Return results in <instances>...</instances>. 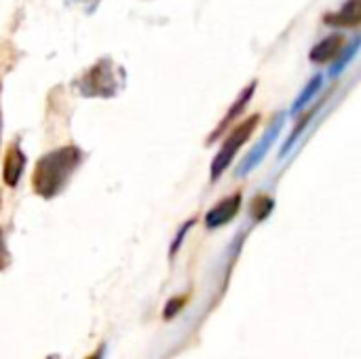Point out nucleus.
<instances>
[{
  "instance_id": "obj_1",
  "label": "nucleus",
  "mask_w": 361,
  "mask_h": 359,
  "mask_svg": "<svg viewBox=\"0 0 361 359\" xmlns=\"http://www.w3.org/2000/svg\"><path fill=\"white\" fill-rule=\"evenodd\" d=\"M82 157L85 154L78 146H61L40 157L32 174L34 193L42 199L57 197L68 186L74 171L80 167Z\"/></svg>"
},
{
  "instance_id": "obj_2",
  "label": "nucleus",
  "mask_w": 361,
  "mask_h": 359,
  "mask_svg": "<svg viewBox=\"0 0 361 359\" xmlns=\"http://www.w3.org/2000/svg\"><path fill=\"white\" fill-rule=\"evenodd\" d=\"M74 85L82 97L108 99V97H114L118 93V89L123 87V70L116 68L112 59L102 57Z\"/></svg>"
},
{
  "instance_id": "obj_3",
  "label": "nucleus",
  "mask_w": 361,
  "mask_h": 359,
  "mask_svg": "<svg viewBox=\"0 0 361 359\" xmlns=\"http://www.w3.org/2000/svg\"><path fill=\"white\" fill-rule=\"evenodd\" d=\"M258 123H260V116L254 114V116L241 121V123L226 135L222 148L218 150V154H216L214 161H212V180H218V178L228 169V165L233 163V159H235V154L239 152V148H241V146L252 138V133L256 131Z\"/></svg>"
},
{
  "instance_id": "obj_4",
  "label": "nucleus",
  "mask_w": 361,
  "mask_h": 359,
  "mask_svg": "<svg viewBox=\"0 0 361 359\" xmlns=\"http://www.w3.org/2000/svg\"><path fill=\"white\" fill-rule=\"evenodd\" d=\"M286 118V114L281 112L279 116H275V121L269 125V129L264 131V135L260 138V142L250 150V154L241 161V165H239V169H237V176H247L264 157H267V152L271 150V146H273V142L277 140V135L281 133V129H283V121Z\"/></svg>"
},
{
  "instance_id": "obj_5",
  "label": "nucleus",
  "mask_w": 361,
  "mask_h": 359,
  "mask_svg": "<svg viewBox=\"0 0 361 359\" xmlns=\"http://www.w3.org/2000/svg\"><path fill=\"white\" fill-rule=\"evenodd\" d=\"M241 209V193H235L226 199H222L214 209L205 214V226L207 229H220L228 224Z\"/></svg>"
},
{
  "instance_id": "obj_6",
  "label": "nucleus",
  "mask_w": 361,
  "mask_h": 359,
  "mask_svg": "<svg viewBox=\"0 0 361 359\" xmlns=\"http://www.w3.org/2000/svg\"><path fill=\"white\" fill-rule=\"evenodd\" d=\"M23 169H25V154L19 148V144H11L4 157V171H2L4 184L8 188H15L23 176Z\"/></svg>"
},
{
  "instance_id": "obj_7",
  "label": "nucleus",
  "mask_w": 361,
  "mask_h": 359,
  "mask_svg": "<svg viewBox=\"0 0 361 359\" xmlns=\"http://www.w3.org/2000/svg\"><path fill=\"white\" fill-rule=\"evenodd\" d=\"M345 47V36L343 34H332V36H326L324 40H319L311 53H309V59L315 61V63H328L332 59H336L341 55Z\"/></svg>"
},
{
  "instance_id": "obj_8",
  "label": "nucleus",
  "mask_w": 361,
  "mask_h": 359,
  "mask_svg": "<svg viewBox=\"0 0 361 359\" xmlns=\"http://www.w3.org/2000/svg\"><path fill=\"white\" fill-rule=\"evenodd\" d=\"M324 21L328 25H334V28H353V25H357L361 21V0H347L341 6V11L326 15Z\"/></svg>"
},
{
  "instance_id": "obj_9",
  "label": "nucleus",
  "mask_w": 361,
  "mask_h": 359,
  "mask_svg": "<svg viewBox=\"0 0 361 359\" xmlns=\"http://www.w3.org/2000/svg\"><path fill=\"white\" fill-rule=\"evenodd\" d=\"M254 91H256V80H252V83H250V85H247V87H245V89H243V91L239 93V97H237V99H235V104L231 106L228 114H226V116L222 118V123L218 125V129H216V131L212 133V138L207 140V144L216 142V138H218V135H220V133H222V131L226 129V125H231V123H233V121H235L237 116H241V112L245 110V106H247V102L252 99Z\"/></svg>"
},
{
  "instance_id": "obj_10",
  "label": "nucleus",
  "mask_w": 361,
  "mask_h": 359,
  "mask_svg": "<svg viewBox=\"0 0 361 359\" xmlns=\"http://www.w3.org/2000/svg\"><path fill=\"white\" fill-rule=\"evenodd\" d=\"M322 85H324V76L322 74H315L311 80H309V85L305 87V91L298 95V99L294 102V106H292V112H300L307 104H311V99L317 95V91L322 89Z\"/></svg>"
},
{
  "instance_id": "obj_11",
  "label": "nucleus",
  "mask_w": 361,
  "mask_h": 359,
  "mask_svg": "<svg viewBox=\"0 0 361 359\" xmlns=\"http://www.w3.org/2000/svg\"><path fill=\"white\" fill-rule=\"evenodd\" d=\"M273 207H275V201L271 197H267V195H260L252 203V218L256 222H262V220L269 218V214L273 212Z\"/></svg>"
},
{
  "instance_id": "obj_12",
  "label": "nucleus",
  "mask_w": 361,
  "mask_h": 359,
  "mask_svg": "<svg viewBox=\"0 0 361 359\" xmlns=\"http://www.w3.org/2000/svg\"><path fill=\"white\" fill-rule=\"evenodd\" d=\"M317 110H319V104H315V108H313V110H309V112H307V114H305V116H302V118L298 121L296 129L292 131V135H290V138H288V142L283 144V148H281V154H286V152H288V150H290V148L294 146V142H296V140L300 138V133H302V131L307 129V125H309V123L313 121V116H315V112H317Z\"/></svg>"
},
{
  "instance_id": "obj_13",
  "label": "nucleus",
  "mask_w": 361,
  "mask_h": 359,
  "mask_svg": "<svg viewBox=\"0 0 361 359\" xmlns=\"http://www.w3.org/2000/svg\"><path fill=\"white\" fill-rule=\"evenodd\" d=\"M357 49H360V38H357V40H353V44H351L347 51H343L345 55H338V61L334 63V68H332V72H330V74H332V76L341 74V72H343V68H345V66H347V63H349V61L355 57Z\"/></svg>"
},
{
  "instance_id": "obj_14",
  "label": "nucleus",
  "mask_w": 361,
  "mask_h": 359,
  "mask_svg": "<svg viewBox=\"0 0 361 359\" xmlns=\"http://www.w3.org/2000/svg\"><path fill=\"white\" fill-rule=\"evenodd\" d=\"M188 303V296H178V298H169L167 300V305H165V309H163V317L165 320H173L182 309H184V305Z\"/></svg>"
},
{
  "instance_id": "obj_15",
  "label": "nucleus",
  "mask_w": 361,
  "mask_h": 359,
  "mask_svg": "<svg viewBox=\"0 0 361 359\" xmlns=\"http://www.w3.org/2000/svg\"><path fill=\"white\" fill-rule=\"evenodd\" d=\"M195 222H197V218H190V220H186L184 222V226H180V231H178V235L173 237V241H171V248H169V256L173 258L176 256V252L182 248V241H184V237H186V233L195 226Z\"/></svg>"
},
{
  "instance_id": "obj_16",
  "label": "nucleus",
  "mask_w": 361,
  "mask_h": 359,
  "mask_svg": "<svg viewBox=\"0 0 361 359\" xmlns=\"http://www.w3.org/2000/svg\"><path fill=\"white\" fill-rule=\"evenodd\" d=\"M8 264V250H6V243H4V237H2V231H0V271Z\"/></svg>"
},
{
  "instance_id": "obj_17",
  "label": "nucleus",
  "mask_w": 361,
  "mask_h": 359,
  "mask_svg": "<svg viewBox=\"0 0 361 359\" xmlns=\"http://www.w3.org/2000/svg\"><path fill=\"white\" fill-rule=\"evenodd\" d=\"M104 353H106V345H102L95 353H91L87 359H104Z\"/></svg>"
},
{
  "instance_id": "obj_18",
  "label": "nucleus",
  "mask_w": 361,
  "mask_h": 359,
  "mask_svg": "<svg viewBox=\"0 0 361 359\" xmlns=\"http://www.w3.org/2000/svg\"><path fill=\"white\" fill-rule=\"evenodd\" d=\"M0 131H2V112H0Z\"/></svg>"
}]
</instances>
